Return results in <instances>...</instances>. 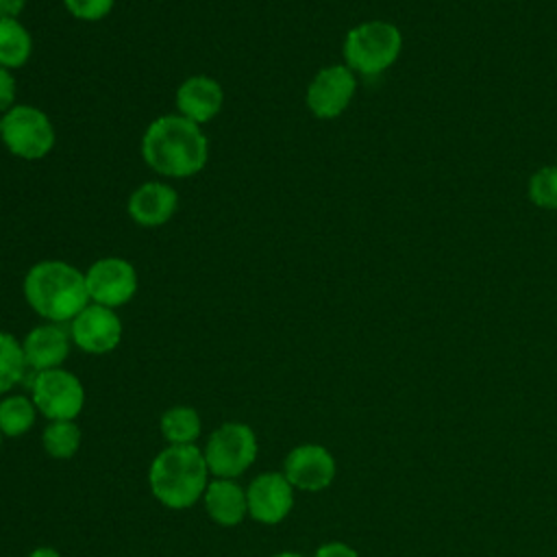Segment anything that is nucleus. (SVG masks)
Wrapping results in <instances>:
<instances>
[{
  "mask_svg": "<svg viewBox=\"0 0 557 557\" xmlns=\"http://www.w3.org/2000/svg\"><path fill=\"white\" fill-rule=\"evenodd\" d=\"M144 163L165 178L196 176L209 159V139L202 128L178 113L154 117L141 135Z\"/></svg>",
  "mask_w": 557,
  "mask_h": 557,
  "instance_id": "obj_1",
  "label": "nucleus"
},
{
  "mask_svg": "<svg viewBox=\"0 0 557 557\" xmlns=\"http://www.w3.org/2000/svg\"><path fill=\"white\" fill-rule=\"evenodd\" d=\"M28 307L46 322H72L91 300L85 272L61 259H44L28 268L22 283Z\"/></svg>",
  "mask_w": 557,
  "mask_h": 557,
  "instance_id": "obj_2",
  "label": "nucleus"
},
{
  "mask_svg": "<svg viewBox=\"0 0 557 557\" xmlns=\"http://www.w3.org/2000/svg\"><path fill=\"white\" fill-rule=\"evenodd\" d=\"M148 485L152 496L168 509H189L209 485V468L196 444L168 446L150 463Z\"/></svg>",
  "mask_w": 557,
  "mask_h": 557,
  "instance_id": "obj_3",
  "label": "nucleus"
},
{
  "mask_svg": "<svg viewBox=\"0 0 557 557\" xmlns=\"http://www.w3.org/2000/svg\"><path fill=\"white\" fill-rule=\"evenodd\" d=\"M403 35L392 22L370 20L348 30L342 54L344 65L357 74L374 76L387 70L400 54Z\"/></svg>",
  "mask_w": 557,
  "mask_h": 557,
  "instance_id": "obj_4",
  "label": "nucleus"
},
{
  "mask_svg": "<svg viewBox=\"0 0 557 557\" xmlns=\"http://www.w3.org/2000/svg\"><path fill=\"white\" fill-rule=\"evenodd\" d=\"M2 146L17 159H44L57 141V131L46 111L35 104H15L2 113Z\"/></svg>",
  "mask_w": 557,
  "mask_h": 557,
  "instance_id": "obj_5",
  "label": "nucleus"
},
{
  "mask_svg": "<svg viewBox=\"0 0 557 557\" xmlns=\"http://www.w3.org/2000/svg\"><path fill=\"white\" fill-rule=\"evenodd\" d=\"M257 450V435L248 424L224 422L209 435L202 455L209 474L215 479H237L255 463Z\"/></svg>",
  "mask_w": 557,
  "mask_h": 557,
  "instance_id": "obj_6",
  "label": "nucleus"
},
{
  "mask_svg": "<svg viewBox=\"0 0 557 557\" xmlns=\"http://www.w3.org/2000/svg\"><path fill=\"white\" fill-rule=\"evenodd\" d=\"M30 398L37 411L52 420H74L85 405V387L76 374L63 368L35 372L30 383Z\"/></svg>",
  "mask_w": 557,
  "mask_h": 557,
  "instance_id": "obj_7",
  "label": "nucleus"
},
{
  "mask_svg": "<svg viewBox=\"0 0 557 557\" xmlns=\"http://www.w3.org/2000/svg\"><path fill=\"white\" fill-rule=\"evenodd\" d=\"M85 283L91 302L117 309L133 300L139 278L135 265L128 259L102 257L85 270Z\"/></svg>",
  "mask_w": 557,
  "mask_h": 557,
  "instance_id": "obj_8",
  "label": "nucleus"
},
{
  "mask_svg": "<svg viewBox=\"0 0 557 557\" xmlns=\"http://www.w3.org/2000/svg\"><path fill=\"white\" fill-rule=\"evenodd\" d=\"M357 89L355 72L348 65H326L307 85V109L320 120H333L346 111Z\"/></svg>",
  "mask_w": 557,
  "mask_h": 557,
  "instance_id": "obj_9",
  "label": "nucleus"
},
{
  "mask_svg": "<svg viewBox=\"0 0 557 557\" xmlns=\"http://www.w3.org/2000/svg\"><path fill=\"white\" fill-rule=\"evenodd\" d=\"M72 344L87 355H107L122 339V320L115 309L89 302L67 326Z\"/></svg>",
  "mask_w": 557,
  "mask_h": 557,
  "instance_id": "obj_10",
  "label": "nucleus"
},
{
  "mask_svg": "<svg viewBox=\"0 0 557 557\" xmlns=\"http://www.w3.org/2000/svg\"><path fill=\"white\" fill-rule=\"evenodd\" d=\"M283 474L294 490L322 492L335 481L337 463L329 448L320 444H300L287 453Z\"/></svg>",
  "mask_w": 557,
  "mask_h": 557,
  "instance_id": "obj_11",
  "label": "nucleus"
},
{
  "mask_svg": "<svg viewBox=\"0 0 557 557\" xmlns=\"http://www.w3.org/2000/svg\"><path fill=\"white\" fill-rule=\"evenodd\" d=\"M248 516L261 524L283 522L294 507V487L283 472H261L246 487Z\"/></svg>",
  "mask_w": 557,
  "mask_h": 557,
  "instance_id": "obj_12",
  "label": "nucleus"
},
{
  "mask_svg": "<svg viewBox=\"0 0 557 557\" xmlns=\"http://www.w3.org/2000/svg\"><path fill=\"white\" fill-rule=\"evenodd\" d=\"M178 209V191L163 181H146L137 185L126 202L128 218L144 226L157 228L174 218Z\"/></svg>",
  "mask_w": 557,
  "mask_h": 557,
  "instance_id": "obj_13",
  "label": "nucleus"
},
{
  "mask_svg": "<svg viewBox=\"0 0 557 557\" xmlns=\"http://www.w3.org/2000/svg\"><path fill=\"white\" fill-rule=\"evenodd\" d=\"M222 104H224V89L215 78L207 74L187 76L176 87V94H174L176 113L198 126L211 122L222 111Z\"/></svg>",
  "mask_w": 557,
  "mask_h": 557,
  "instance_id": "obj_14",
  "label": "nucleus"
},
{
  "mask_svg": "<svg viewBox=\"0 0 557 557\" xmlns=\"http://www.w3.org/2000/svg\"><path fill=\"white\" fill-rule=\"evenodd\" d=\"M22 350L26 366L35 372L61 368L72 350V337L63 324L41 322L24 335Z\"/></svg>",
  "mask_w": 557,
  "mask_h": 557,
  "instance_id": "obj_15",
  "label": "nucleus"
},
{
  "mask_svg": "<svg viewBox=\"0 0 557 557\" xmlns=\"http://www.w3.org/2000/svg\"><path fill=\"white\" fill-rule=\"evenodd\" d=\"M202 505L209 518L220 527H237L248 516L246 487H242L235 479H213L209 481Z\"/></svg>",
  "mask_w": 557,
  "mask_h": 557,
  "instance_id": "obj_16",
  "label": "nucleus"
},
{
  "mask_svg": "<svg viewBox=\"0 0 557 557\" xmlns=\"http://www.w3.org/2000/svg\"><path fill=\"white\" fill-rule=\"evenodd\" d=\"M33 54V37L20 17H0V65L17 70Z\"/></svg>",
  "mask_w": 557,
  "mask_h": 557,
  "instance_id": "obj_17",
  "label": "nucleus"
},
{
  "mask_svg": "<svg viewBox=\"0 0 557 557\" xmlns=\"http://www.w3.org/2000/svg\"><path fill=\"white\" fill-rule=\"evenodd\" d=\"M159 429L163 440H168L170 446H189L196 444L202 431L200 413L194 407L176 405L161 413Z\"/></svg>",
  "mask_w": 557,
  "mask_h": 557,
  "instance_id": "obj_18",
  "label": "nucleus"
},
{
  "mask_svg": "<svg viewBox=\"0 0 557 557\" xmlns=\"http://www.w3.org/2000/svg\"><path fill=\"white\" fill-rule=\"evenodd\" d=\"M37 407L30 396L11 394L0 400V433L4 437H20L33 429L37 420Z\"/></svg>",
  "mask_w": 557,
  "mask_h": 557,
  "instance_id": "obj_19",
  "label": "nucleus"
},
{
  "mask_svg": "<svg viewBox=\"0 0 557 557\" xmlns=\"http://www.w3.org/2000/svg\"><path fill=\"white\" fill-rule=\"evenodd\" d=\"M41 444L52 459H70L81 446V429L74 420H52L44 429Z\"/></svg>",
  "mask_w": 557,
  "mask_h": 557,
  "instance_id": "obj_20",
  "label": "nucleus"
},
{
  "mask_svg": "<svg viewBox=\"0 0 557 557\" xmlns=\"http://www.w3.org/2000/svg\"><path fill=\"white\" fill-rule=\"evenodd\" d=\"M26 368L22 342L11 333L0 331V396L22 381Z\"/></svg>",
  "mask_w": 557,
  "mask_h": 557,
  "instance_id": "obj_21",
  "label": "nucleus"
},
{
  "mask_svg": "<svg viewBox=\"0 0 557 557\" xmlns=\"http://www.w3.org/2000/svg\"><path fill=\"white\" fill-rule=\"evenodd\" d=\"M529 196L542 209H557V168H540L529 181Z\"/></svg>",
  "mask_w": 557,
  "mask_h": 557,
  "instance_id": "obj_22",
  "label": "nucleus"
},
{
  "mask_svg": "<svg viewBox=\"0 0 557 557\" xmlns=\"http://www.w3.org/2000/svg\"><path fill=\"white\" fill-rule=\"evenodd\" d=\"M63 7L81 22H100L113 11L115 0H63Z\"/></svg>",
  "mask_w": 557,
  "mask_h": 557,
  "instance_id": "obj_23",
  "label": "nucleus"
},
{
  "mask_svg": "<svg viewBox=\"0 0 557 557\" xmlns=\"http://www.w3.org/2000/svg\"><path fill=\"white\" fill-rule=\"evenodd\" d=\"M17 85L13 78V72L0 65V113H7L11 107H15Z\"/></svg>",
  "mask_w": 557,
  "mask_h": 557,
  "instance_id": "obj_24",
  "label": "nucleus"
},
{
  "mask_svg": "<svg viewBox=\"0 0 557 557\" xmlns=\"http://www.w3.org/2000/svg\"><path fill=\"white\" fill-rule=\"evenodd\" d=\"M313 557H359V553L344 542H326L313 553Z\"/></svg>",
  "mask_w": 557,
  "mask_h": 557,
  "instance_id": "obj_25",
  "label": "nucleus"
},
{
  "mask_svg": "<svg viewBox=\"0 0 557 557\" xmlns=\"http://www.w3.org/2000/svg\"><path fill=\"white\" fill-rule=\"evenodd\" d=\"M28 0H0V17H20Z\"/></svg>",
  "mask_w": 557,
  "mask_h": 557,
  "instance_id": "obj_26",
  "label": "nucleus"
},
{
  "mask_svg": "<svg viewBox=\"0 0 557 557\" xmlns=\"http://www.w3.org/2000/svg\"><path fill=\"white\" fill-rule=\"evenodd\" d=\"M26 557H61V553L57 548H52V546H37Z\"/></svg>",
  "mask_w": 557,
  "mask_h": 557,
  "instance_id": "obj_27",
  "label": "nucleus"
},
{
  "mask_svg": "<svg viewBox=\"0 0 557 557\" xmlns=\"http://www.w3.org/2000/svg\"><path fill=\"white\" fill-rule=\"evenodd\" d=\"M272 557H302L300 553H292V550H285V553H276V555H272Z\"/></svg>",
  "mask_w": 557,
  "mask_h": 557,
  "instance_id": "obj_28",
  "label": "nucleus"
},
{
  "mask_svg": "<svg viewBox=\"0 0 557 557\" xmlns=\"http://www.w3.org/2000/svg\"><path fill=\"white\" fill-rule=\"evenodd\" d=\"M0 135H2V113H0Z\"/></svg>",
  "mask_w": 557,
  "mask_h": 557,
  "instance_id": "obj_29",
  "label": "nucleus"
},
{
  "mask_svg": "<svg viewBox=\"0 0 557 557\" xmlns=\"http://www.w3.org/2000/svg\"><path fill=\"white\" fill-rule=\"evenodd\" d=\"M2 437H4V435H2V433H0V446H2Z\"/></svg>",
  "mask_w": 557,
  "mask_h": 557,
  "instance_id": "obj_30",
  "label": "nucleus"
}]
</instances>
